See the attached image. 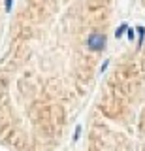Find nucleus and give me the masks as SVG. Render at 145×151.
Returning <instances> with one entry per match:
<instances>
[{"label":"nucleus","instance_id":"1","mask_svg":"<svg viewBox=\"0 0 145 151\" xmlns=\"http://www.w3.org/2000/svg\"><path fill=\"white\" fill-rule=\"evenodd\" d=\"M87 45L91 51H102L106 47V36L102 32H92L87 40Z\"/></svg>","mask_w":145,"mask_h":151},{"label":"nucleus","instance_id":"2","mask_svg":"<svg viewBox=\"0 0 145 151\" xmlns=\"http://www.w3.org/2000/svg\"><path fill=\"white\" fill-rule=\"evenodd\" d=\"M126 28H128L126 25H121L119 28H117V32H115V38H121V36L124 34V30H126Z\"/></svg>","mask_w":145,"mask_h":151},{"label":"nucleus","instance_id":"3","mask_svg":"<svg viewBox=\"0 0 145 151\" xmlns=\"http://www.w3.org/2000/svg\"><path fill=\"white\" fill-rule=\"evenodd\" d=\"M138 32H139V45L143 44V38H145V28L143 27H138Z\"/></svg>","mask_w":145,"mask_h":151},{"label":"nucleus","instance_id":"4","mask_svg":"<svg viewBox=\"0 0 145 151\" xmlns=\"http://www.w3.org/2000/svg\"><path fill=\"white\" fill-rule=\"evenodd\" d=\"M79 134H81V127L77 125V129H76V132H74V140H79Z\"/></svg>","mask_w":145,"mask_h":151},{"label":"nucleus","instance_id":"5","mask_svg":"<svg viewBox=\"0 0 145 151\" xmlns=\"http://www.w3.org/2000/svg\"><path fill=\"white\" fill-rule=\"evenodd\" d=\"M11 2L13 0H6V12H11Z\"/></svg>","mask_w":145,"mask_h":151},{"label":"nucleus","instance_id":"6","mask_svg":"<svg viewBox=\"0 0 145 151\" xmlns=\"http://www.w3.org/2000/svg\"><path fill=\"white\" fill-rule=\"evenodd\" d=\"M2 93H4V81L0 79V96H2Z\"/></svg>","mask_w":145,"mask_h":151},{"label":"nucleus","instance_id":"7","mask_svg":"<svg viewBox=\"0 0 145 151\" xmlns=\"http://www.w3.org/2000/svg\"><path fill=\"white\" fill-rule=\"evenodd\" d=\"M128 38H130V40L134 38V30H132V28H128Z\"/></svg>","mask_w":145,"mask_h":151}]
</instances>
